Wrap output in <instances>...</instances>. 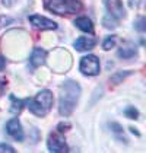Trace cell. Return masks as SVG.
<instances>
[{"label":"cell","mask_w":146,"mask_h":153,"mask_svg":"<svg viewBox=\"0 0 146 153\" xmlns=\"http://www.w3.org/2000/svg\"><path fill=\"white\" fill-rule=\"evenodd\" d=\"M80 96V86L74 80H66L60 88L59 98V112L63 117H69L73 112L74 106L77 105Z\"/></svg>","instance_id":"cell-1"},{"label":"cell","mask_w":146,"mask_h":153,"mask_svg":"<svg viewBox=\"0 0 146 153\" xmlns=\"http://www.w3.org/2000/svg\"><path fill=\"white\" fill-rule=\"evenodd\" d=\"M44 7L48 12L66 16V15H76L83 9L80 0H44Z\"/></svg>","instance_id":"cell-2"},{"label":"cell","mask_w":146,"mask_h":153,"mask_svg":"<svg viewBox=\"0 0 146 153\" xmlns=\"http://www.w3.org/2000/svg\"><path fill=\"white\" fill-rule=\"evenodd\" d=\"M25 104L28 105L29 111L36 115V117H44L48 114V111L53 106V94L48 89H44L41 92L36 94L35 98H31L28 101H25Z\"/></svg>","instance_id":"cell-3"},{"label":"cell","mask_w":146,"mask_h":153,"mask_svg":"<svg viewBox=\"0 0 146 153\" xmlns=\"http://www.w3.org/2000/svg\"><path fill=\"white\" fill-rule=\"evenodd\" d=\"M79 69L85 76H97L101 70L99 59L94 54H88L85 57H82L80 63H79Z\"/></svg>","instance_id":"cell-4"},{"label":"cell","mask_w":146,"mask_h":153,"mask_svg":"<svg viewBox=\"0 0 146 153\" xmlns=\"http://www.w3.org/2000/svg\"><path fill=\"white\" fill-rule=\"evenodd\" d=\"M47 147H48L50 152H54V153H63V152H67L69 150L64 137L61 136L59 131L51 133L48 136V139H47Z\"/></svg>","instance_id":"cell-5"},{"label":"cell","mask_w":146,"mask_h":153,"mask_svg":"<svg viewBox=\"0 0 146 153\" xmlns=\"http://www.w3.org/2000/svg\"><path fill=\"white\" fill-rule=\"evenodd\" d=\"M28 21L34 28L41 29V31H54V29H57V24L54 21H51L48 18H44L41 15H29Z\"/></svg>","instance_id":"cell-6"},{"label":"cell","mask_w":146,"mask_h":153,"mask_svg":"<svg viewBox=\"0 0 146 153\" xmlns=\"http://www.w3.org/2000/svg\"><path fill=\"white\" fill-rule=\"evenodd\" d=\"M105 7L108 10L110 16L114 19H124L126 18V9L120 0H105Z\"/></svg>","instance_id":"cell-7"},{"label":"cell","mask_w":146,"mask_h":153,"mask_svg":"<svg viewBox=\"0 0 146 153\" xmlns=\"http://www.w3.org/2000/svg\"><path fill=\"white\" fill-rule=\"evenodd\" d=\"M6 131L9 133V136H12L15 140H18V141L24 140V128H22V126H21V123H19L18 118H13L10 121H7Z\"/></svg>","instance_id":"cell-8"},{"label":"cell","mask_w":146,"mask_h":153,"mask_svg":"<svg viewBox=\"0 0 146 153\" xmlns=\"http://www.w3.org/2000/svg\"><path fill=\"white\" fill-rule=\"evenodd\" d=\"M45 60H47V51H45L44 48L36 47L32 50L31 57H29V61H31V66H32V67L42 66V64L45 63Z\"/></svg>","instance_id":"cell-9"},{"label":"cell","mask_w":146,"mask_h":153,"mask_svg":"<svg viewBox=\"0 0 146 153\" xmlns=\"http://www.w3.org/2000/svg\"><path fill=\"white\" fill-rule=\"evenodd\" d=\"M97 45V41L94 38H88V36H79L76 38L73 47L76 48L77 51H89Z\"/></svg>","instance_id":"cell-10"},{"label":"cell","mask_w":146,"mask_h":153,"mask_svg":"<svg viewBox=\"0 0 146 153\" xmlns=\"http://www.w3.org/2000/svg\"><path fill=\"white\" fill-rule=\"evenodd\" d=\"M74 25L80 31H83V32H88V34H92L94 32V24H92V21L88 16H79V18H76L74 19Z\"/></svg>","instance_id":"cell-11"},{"label":"cell","mask_w":146,"mask_h":153,"mask_svg":"<svg viewBox=\"0 0 146 153\" xmlns=\"http://www.w3.org/2000/svg\"><path fill=\"white\" fill-rule=\"evenodd\" d=\"M10 102H12V105H10V112L12 114H19L24 109L25 101H22V99H18L13 95H10Z\"/></svg>","instance_id":"cell-12"},{"label":"cell","mask_w":146,"mask_h":153,"mask_svg":"<svg viewBox=\"0 0 146 153\" xmlns=\"http://www.w3.org/2000/svg\"><path fill=\"white\" fill-rule=\"evenodd\" d=\"M111 130H112V133H114V136H115V139L120 141H124L126 144H127V139H126V136H124V130L120 124H117V123H112L111 126Z\"/></svg>","instance_id":"cell-13"},{"label":"cell","mask_w":146,"mask_h":153,"mask_svg":"<svg viewBox=\"0 0 146 153\" xmlns=\"http://www.w3.org/2000/svg\"><path fill=\"white\" fill-rule=\"evenodd\" d=\"M118 57L120 59H132L136 56V48L132 47V45H129V47H121L118 50Z\"/></svg>","instance_id":"cell-14"},{"label":"cell","mask_w":146,"mask_h":153,"mask_svg":"<svg viewBox=\"0 0 146 153\" xmlns=\"http://www.w3.org/2000/svg\"><path fill=\"white\" fill-rule=\"evenodd\" d=\"M115 42H117V38H115V36H107V38L102 41V48H104L105 51H108V50L115 47Z\"/></svg>","instance_id":"cell-15"},{"label":"cell","mask_w":146,"mask_h":153,"mask_svg":"<svg viewBox=\"0 0 146 153\" xmlns=\"http://www.w3.org/2000/svg\"><path fill=\"white\" fill-rule=\"evenodd\" d=\"M102 24H104V26H105L107 29H112V28H115L117 22H115V19H114L112 16H105L104 21H102Z\"/></svg>","instance_id":"cell-16"},{"label":"cell","mask_w":146,"mask_h":153,"mask_svg":"<svg viewBox=\"0 0 146 153\" xmlns=\"http://www.w3.org/2000/svg\"><path fill=\"white\" fill-rule=\"evenodd\" d=\"M124 114L127 115L129 118H132V120H134V118L139 117V112H137V109L136 108H133V106H129V108H126L124 109Z\"/></svg>","instance_id":"cell-17"},{"label":"cell","mask_w":146,"mask_h":153,"mask_svg":"<svg viewBox=\"0 0 146 153\" xmlns=\"http://www.w3.org/2000/svg\"><path fill=\"white\" fill-rule=\"evenodd\" d=\"M134 28H136L137 31H140V32H142V31H145L146 25H145V18H143V16H140V18L134 22Z\"/></svg>","instance_id":"cell-18"},{"label":"cell","mask_w":146,"mask_h":153,"mask_svg":"<svg viewBox=\"0 0 146 153\" xmlns=\"http://www.w3.org/2000/svg\"><path fill=\"white\" fill-rule=\"evenodd\" d=\"M15 153V149L12 146L6 144V143H0V153Z\"/></svg>","instance_id":"cell-19"},{"label":"cell","mask_w":146,"mask_h":153,"mask_svg":"<svg viewBox=\"0 0 146 153\" xmlns=\"http://www.w3.org/2000/svg\"><path fill=\"white\" fill-rule=\"evenodd\" d=\"M4 67H6V60L3 56H0V71L4 70Z\"/></svg>","instance_id":"cell-20"},{"label":"cell","mask_w":146,"mask_h":153,"mask_svg":"<svg viewBox=\"0 0 146 153\" xmlns=\"http://www.w3.org/2000/svg\"><path fill=\"white\" fill-rule=\"evenodd\" d=\"M4 88H6V83H4V80L0 79V96L4 94Z\"/></svg>","instance_id":"cell-21"},{"label":"cell","mask_w":146,"mask_h":153,"mask_svg":"<svg viewBox=\"0 0 146 153\" xmlns=\"http://www.w3.org/2000/svg\"><path fill=\"white\" fill-rule=\"evenodd\" d=\"M13 1L15 0H3V3H4V6H12Z\"/></svg>","instance_id":"cell-22"}]
</instances>
